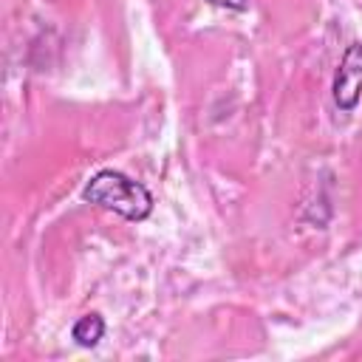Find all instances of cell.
Instances as JSON below:
<instances>
[{
    "instance_id": "277c9868",
    "label": "cell",
    "mask_w": 362,
    "mask_h": 362,
    "mask_svg": "<svg viewBox=\"0 0 362 362\" xmlns=\"http://www.w3.org/2000/svg\"><path fill=\"white\" fill-rule=\"evenodd\" d=\"M209 3H215V6H226V8H243V6H246V0H209Z\"/></svg>"
},
{
    "instance_id": "7a4b0ae2",
    "label": "cell",
    "mask_w": 362,
    "mask_h": 362,
    "mask_svg": "<svg viewBox=\"0 0 362 362\" xmlns=\"http://www.w3.org/2000/svg\"><path fill=\"white\" fill-rule=\"evenodd\" d=\"M362 96V42H351L334 76V102L339 110H354Z\"/></svg>"
},
{
    "instance_id": "6da1fadb",
    "label": "cell",
    "mask_w": 362,
    "mask_h": 362,
    "mask_svg": "<svg viewBox=\"0 0 362 362\" xmlns=\"http://www.w3.org/2000/svg\"><path fill=\"white\" fill-rule=\"evenodd\" d=\"M82 198L88 204L113 209L116 215L127 221H144L153 212V195L133 178L116 173V170H102L96 173L88 187L82 189Z\"/></svg>"
},
{
    "instance_id": "3957f363",
    "label": "cell",
    "mask_w": 362,
    "mask_h": 362,
    "mask_svg": "<svg viewBox=\"0 0 362 362\" xmlns=\"http://www.w3.org/2000/svg\"><path fill=\"white\" fill-rule=\"evenodd\" d=\"M102 334H105V320H102L99 314H85V317H79V320L74 322V328H71V337H74L82 348H93V345L102 339Z\"/></svg>"
}]
</instances>
